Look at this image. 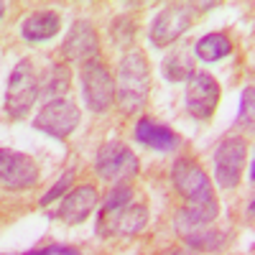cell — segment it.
I'll list each match as a JSON object with an SVG mask.
<instances>
[{"mask_svg":"<svg viewBox=\"0 0 255 255\" xmlns=\"http://www.w3.org/2000/svg\"><path fill=\"white\" fill-rule=\"evenodd\" d=\"M151 92V64L145 54L130 49L118 64V82H115V100L125 115H138Z\"/></svg>","mask_w":255,"mask_h":255,"instance_id":"6da1fadb","label":"cell"},{"mask_svg":"<svg viewBox=\"0 0 255 255\" xmlns=\"http://www.w3.org/2000/svg\"><path fill=\"white\" fill-rule=\"evenodd\" d=\"M171 181L176 186V191L186 199L189 207H207L215 204V189L207 176V171L194 161V158H179L171 168Z\"/></svg>","mask_w":255,"mask_h":255,"instance_id":"7a4b0ae2","label":"cell"},{"mask_svg":"<svg viewBox=\"0 0 255 255\" xmlns=\"http://www.w3.org/2000/svg\"><path fill=\"white\" fill-rule=\"evenodd\" d=\"M38 95H41V87H38V74L33 72V61L31 59L18 61L8 77L5 113L10 118H23L26 113H31Z\"/></svg>","mask_w":255,"mask_h":255,"instance_id":"3957f363","label":"cell"},{"mask_svg":"<svg viewBox=\"0 0 255 255\" xmlns=\"http://www.w3.org/2000/svg\"><path fill=\"white\" fill-rule=\"evenodd\" d=\"M95 171H97V176H100L102 181L125 184V181H130V179L138 176L140 163H138V156H135L125 143L110 140V143H105L100 151H97Z\"/></svg>","mask_w":255,"mask_h":255,"instance_id":"277c9868","label":"cell"},{"mask_svg":"<svg viewBox=\"0 0 255 255\" xmlns=\"http://www.w3.org/2000/svg\"><path fill=\"white\" fill-rule=\"evenodd\" d=\"M82 97L84 105L92 110V113H105L110 110V105L115 102V79L108 72L102 61L92 59L87 64H82Z\"/></svg>","mask_w":255,"mask_h":255,"instance_id":"5b68a950","label":"cell"},{"mask_svg":"<svg viewBox=\"0 0 255 255\" xmlns=\"http://www.w3.org/2000/svg\"><path fill=\"white\" fill-rule=\"evenodd\" d=\"M197 5L191 3H171L166 5L151 23V41L156 46H171L176 38H181L191 26L197 23Z\"/></svg>","mask_w":255,"mask_h":255,"instance_id":"8992f818","label":"cell"},{"mask_svg":"<svg viewBox=\"0 0 255 255\" xmlns=\"http://www.w3.org/2000/svg\"><path fill=\"white\" fill-rule=\"evenodd\" d=\"M79 125V108L67 97L49 100L33 120V128L51 138H69Z\"/></svg>","mask_w":255,"mask_h":255,"instance_id":"52a82bcc","label":"cell"},{"mask_svg":"<svg viewBox=\"0 0 255 255\" xmlns=\"http://www.w3.org/2000/svg\"><path fill=\"white\" fill-rule=\"evenodd\" d=\"M41 176L38 163L28 156L13 151V148H0V189L20 191L31 189Z\"/></svg>","mask_w":255,"mask_h":255,"instance_id":"ba28073f","label":"cell"},{"mask_svg":"<svg viewBox=\"0 0 255 255\" xmlns=\"http://www.w3.org/2000/svg\"><path fill=\"white\" fill-rule=\"evenodd\" d=\"M248 158L245 138H225L215 151V179L222 189H235L243 179V168Z\"/></svg>","mask_w":255,"mask_h":255,"instance_id":"9c48e42d","label":"cell"},{"mask_svg":"<svg viewBox=\"0 0 255 255\" xmlns=\"http://www.w3.org/2000/svg\"><path fill=\"white\" fill-rule=\"evenodd\" d=\"M220 84L207 72H194L186 84V110L197 120H209L220 105Z\"/></svg>","mask_w":255,"mask_h":255,"instance_id":"30bf717a","label":"cell"},{"mask_svg":"<svg viewBox=\"0 0 255 255\" xmlns=\"http://www.w3.org/2000/svg\"><path fill=\"white\" fill-rule=\"evenodd\" d=\"M148 225V207L130 202L118 212L100 215V232L102 235H118V238H133Z\"/></svg>","mask_w":255,"mask_h":255,"instance_id":"8fae6325","label":"cell"},{"mask_svg":"<svg viewBox=\"0 0 255 255\" xmlns=\"http://www.w3.org/2000/svg\"><path fill=\"white\" fill-rule=\"evenodd\" d=\"M100 54V36L97 28L90 23V20H74L72 31L67 33L61 44V56L77 61V64H87L92 59H97Z\"/></svg>","mask_w":255,"mask_h":255,"instance_id":"7c38bea8","label":"cell"},{"mask_svg":"<svg viewBox=\"0 0 255 255\" xmlns=\"http://www.w3.org/2000/svg\"><path fill=\"white\" fill-rule=\"evenodd\" d=\"M97 202H100L97 189L92 184H82V186H77V189H72V191L64 194L56 217L61 222H67V225H82L92 215V209L97 207Z\"/></svg>","mask_w":255,"mask_h":255,"instance_id":"4fadbf2b","label":"cell"},{"mask_svg":"<svg viewBox=\"0 0 255 255\" xmlns=\"http://www.w3.org/2000/svg\"><path fill=\"white\" fill-rule=\"evenodd\" d=\"M135 140L143 143L145 148H151L156 153H171L176 148H181V138L171 130L168 125H161L151 118H140L135 123Z\"/></svg>","mask_w":255,"mask_h":255,"instance_id":"5bb4252c","label":"cell"},{"mask_svg":"<svg viewBox=\"0 0 255 255\" xmlns=\"http://www.w3.org/2000/svg\"><path fill=\"white\" fill-rule=\"evenodd\" d=\"M61 28V15L56 10H33L23 23H20V36L26 41H49Z\"/></svg>","mask_w":255,"mask_h":255,"instance_id":"9a60e30c","label":"cell"},{"mask_svg":"<svg viewBox=\"0 0 255 255\" xmlns=\"http://www.w3.org/2000/svg\"><path fill=\"white\" fill-rule=\"evenodd\" d=\"M179 235L186 245H191L194 250H204V253H217L225 243H227V235L222 230H215L212 225L207 227H176Z\"/></svg>","mask_w":255,"mask_h":255,"instance_id":"2e32d148","label":"cell"},{"mask_svg":"<svg viewBox=\"0 0 255 255\" xmlns=\"http://www.w3.org/2000/svg\"><path fill=\"white\" fill-rule=\"evenodd\" d=\"M197 56L202 61H220L225 59L227 54H232V41L227 33L222 31H215V33H207L197 41V46H194Z\"/></svg>","mask_w":255,"mask_h":255,"instance_id":"e0dca14e","label":"cell"},{"mask_svg":"<svg viewBox=\"0 0 255 255\" xmlns=\"http://www.w3.org/2000/svg\"><path fill=\"white\" fill-rule=\"evenodd\" d=\"M161 69H163V77L168 82H184V79H189L191 74H194V59L189 56L186 49H174L163 59Z\"/></svg>","mask_w":255,"mask_h":255,"instance_id":"ac0fdd59","label":"cell"},{"mask_svg":"<svg viewBox=\"0 0 255 255\" xmlns=\"http://www.w3.org/2000/svg\"><path fill=\"white\" fill-rule=\"evenodd\" d=\"M130 202H133V189L128 186V184H115V189L110 191L108 197H105L100 215H108V212H118V209L128 207Z\"/></svg>","mask_w":255,"mask_h":255,"instance_id":"d6986e66","label":"cell"},{"mask_svg":"<svg viewBox=\"0 0 255 255\" xmlns=\"http://www.w3.org/2000/svg\"><path fill=\"white\" fill-rule=\"evenodd\" d=\"M110 38L118 46H128L135 38V23L128 15H118L113 20V26H110Z\"/></svg>","mask_w":255,"mask_h":255,"instance_id":"ffe728a7","label":"cell"},{"mask_svg":"<svg viewBox=\"0 0 255 255\" xmlns=\"http://www.w3.org/2000/svg\"><path fill=\"white\" fill-rule=\"evenodd\" d=\"M72 181H74V171H72V168H69V171H64L61 174V179L46 191V194L44 197H41V207H49L51 202H56V199H61V194H67V191H69V186H72Z\"/></svg>","mask_w":255,"mask_h":255,"instance_id":"44dd1931","label":"cell"},{"mask_svg":"<svg viewBox=\"0 0 255 255\" xmlns=\"http://www.w3.org/2000/svg\"><path fill=\"white\" fill-rule=\"evenodd\" d=\"M250 118H253V87H248L245 92H243V108H240V123L243 120H248L250 123Z\"/></svg>","mask_w":255,"mask_h":255,"instance_id":"7402d4cb","label":"cell"},{"mask_svg":"<svg viewBox=\"0 0 255 255\" xmlns=\"http://www.w3.org/2000/svg\"><path fill=\"white\" fill-rule=\"evenodd\" d=\"M23 255H54V245L41 248V250H28V253H23Z\"/></svg>","mask_w":255,"mask_h":255,"instance_id":"603a6c76","label":"cell"},{"mask_svg":"<svg viewBox=\"0 0 255 255\" xmlns=\"http://www.w3.org/2000/svg\"><path fill=\"white\" fill-rule=\"evenodd\" d=\"M161 255H189V253H184V250H166V253H161Z\"/></svg>","mask_w":255,"mask_h":255,"instance_id":"cb8c5ba5","label":"cell"},{"mask_svg":"<svg viewBox=\"0 0 255 255\" xmlns=\"http://www.w3.org/2000/svg\"><path fill=\"white\" fill-rule=\"evenodd\" d=\"M5 10H8V5H5V3H0V18L5 15Z\"/></svg>","mask_w":255,"mask_h":255,"instance_id":"d4e9b609","label":"cell"}]
</instances>
